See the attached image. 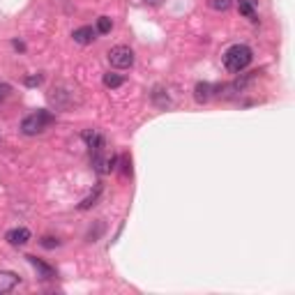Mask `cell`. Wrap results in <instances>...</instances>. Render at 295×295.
<instances>
[{
  "label": "cell",
  "mask_w": 295,
  "mask_h": 295,
  "mask_svg": "<svg viewBox=\"0 0 295 295\" xmlns=\"http://www.w3.org/2000/svg\"><path fill=\"white\" fill-rule=\"evenodd\" d=\"M41 247L55 249V247H60V240H58V238H51V235H46V238H41Z\"/></svg>",
  "instance_id": "cell-16"
},
{
  "label": "cell",
  "mask_w": 295,
  "mask_h": 295,
  "mask_svg": "<svg viewBox=\"0 0 295 295\" xmlns=\"http://www.w3.org/2000/svg\"><path fill=\"white\" fill-rule=\"evenodd\" d=\"M210 97H212V86L207 81H198L196 86H194V99H196L198 104L210 101Z\"/></svg>",
  "instance_id": "cell-7"
},
{
  "label": "cell",
  "mask_w": 295,
  "mask_h": 295,
  "mask_svg": "<svg viewBox=\"0 0 295 295\" xmlns=\"http://www.w3.org/2000/svg\"><path fill=\"white\" fill-rule=\"evenodd\" d=\"M53 115L49 113V111H35V113L26 115V118L21 120V132L26 134V136H37V134H41L46 127H49L51 122H53Z\"/></svg>",
  "instance_id": "cell-2"
},
{
  "label": "cell",
  "mask_w": 295,
  "mask_h": 295,
  "mask_svg": "<svg viewBox=\"0 0 295 295\" xmlns=\"http://www.w3.org/2000/svg\"><path fill=\"white\" fill-rule=\"evenodd\" d=\"M111 28H113V21H111L109 16H99V18H97V28H95V30L99 32V35H109Z\"/></svg>",
  "instance_id": "cell-13"
},
{
  "label": "cell",
  "mask_w": 295,
  "mask_h": 295,
  "mask_svg": "<svg viewBox=\"0 0 295 295\" xmlns=\"http://www.w3.org/2000/svg\"><path fill=\"white\" fill-rule=\"evenodd\" d=\"M39 83H41V76H39V74H37V76H28V78H26V86H39Z\"/></svg>",
  "instance_id": "cell-18"
},
{
  "label": "cell",
  "mask_w": 295,
  "mask_h": 295,
  "mask_svg": "<svg viewBox=\"0 0 295 295\" xmlns=\"http://www.w3.org/2000/svg\"><path fill=\"white\" fill-rule=\"evenodd\" d=\"M109 62L113 65L115 69H129L134 65V51L124 44L113 46V49L109 51Z\"/></svg>",
  "instance_id": "cell-3"
},
{
  "label": "cell",
  "mask_w": 295,
  "mask_h": 295,
  "mask_svg": "<svg viewBox=\"0 0 295 295\" xmlns=\"http://www.w3.org/2000/svg\"><path fill=\"white\" fill-rule=\"evenodd\" d=\"M72 37H74L76 44H90V41L97 37V30L92 26H81V28H76V30L72 32Z\"/></svg>",
  "instance_id": "cell-6"
},
{
  "label": "cell",
  "mask_w": 295,
  "mask_h": 295,
  "mask_svg": "<svg viewBox=\"0 0 295 295\" xmlns=\"http://www.w3.org/2000/svg\"><path fill=\"white\" fill-rule=\"evenodd\" d=\"M104 86L106 88H111V90H115V88H120L124 83V76H120V74H113V72H109V74H104Z\"/></svg>",
  "instance_id": "cell-11"
},
{
  "label": "cell",
  "mask_w": 295,
  "mask_h": 295,
  "mask_svg": "<svg viewBox=\"0 0 295 295\" xmlns=\"http://www.w3.org/2000/svg\"><path fill=\"white\" fill-rule=\"evenodd\" d=\"M256 7H258V0H238V9L244 18L249 21H256Z\"/></svg>",
  "instance_id": "cell-8"
},
{
  "label": "cell",
  "mask_w": 295,
  "mask_h": 295,
  "mask_svg": "<svg viewBox=\"0 0 295 295\" xmlns=\"http://www.w3.org/2000/svg\"><path fill=\"white\" fill-rule=\"evenodd\" d=\"M145 3H152V5H155V3H159V0H145Z\"/></svg>",
  "instance_id": "cell-19"
},
{
  "label": "cell",
  "mask_w": 295,
  "mask_h": 295,
  "mask_svg": "<svg viewBox=\"0 0 295 295\" xmlns=\"http://www.w3.org/2000/svg\"><path fill=\"white\" fill-rule=\"evenodd\" d=\"M9 92H12V86H9V83H0V101L7 99Z\"/></svg>",
  "instance_id": "cell-17"
},
{
  "label": "cell",
  "mask_w": 295,
  "mask_h": 295,
  "mask_svg": "<svg viewBox=\"0 0 295 295\" xmlns=\"http://www.w3.org/2000/svg\"><path fill=\"white\" fill-rule=\"evenodd\" d=\"M5 240H7L9 244H14V247H23V244L30 242V230L28 228H12V230H7Z\"/></svg>",
  "instance_id": "cell-5"
},
{
  "label": "cell",
  "mask_w": 295,
  "mask_h": 295,
  "mask_svg": "<svg viewBox=\"0 0 295 295\" xmlns=\"http://www.w3.org/2000/svg\"><path fill=\"white\" fill-rule=\"evenodd\" d=\"M120 166H122V175H124V178H127V175H132V157H129V155L120 157Z\"/></svg>",
  "instance_id": "cell-15"
},
{
  "label": "cell",
  "mask_w": 295,
  "mask_h": 295,
  "mask_svg": "<svg viewBox=\"0 0 295 295\" xmlns=\"http://www.w3.org/2000/svg\"><path fill=\"white\" fill-rule=\"evenodd\" d=\"M99 194H101V187H95V192H92L88 198H83V201L78 203V207H81V210H88V207L97 205V198H99Z\"/></svg>",
  "instance_id": "cell-12"
},
{
  "label": "cell",
  "mask_w": 295,
  "mask_h": 295,
  "mask_svg": "<svg viewBox=\"0 0 295 295\" xmlns=\"http://www.w3.org/2000/svg\"><path fill=\"white\" fill-rule=\"evenodd\" d=\"M18 284V277L14 272H0V293H7Z\"/></svg>",
  "instance_id": "cell-10"
},
{
  "label": "cell",
  "mask_w": 295,
  "mask_h": 295,
  "mask_svg": "<svg viewBox=\"0 0 295 295\" xmlns=\"http://www.w3.org/2000/svg\"><path fill=\"white\" fill-rule=\"evenodd\" d=\"M251 49L244 44H233L230 49H226L224 53V65L226 69H228L230 74H240L244 67H249V62H251Z\"/></svg>",
  "instance_id": "cell-1"
},
{
  "label": "cell",
  "mask_w": 295,
  "mask_h": 295,
  "mask_svg": "<svg viewBox=\"0 0 295 295\" xmlns=\"http://www.w3.org/2000/svg\"><path fill=\"white\" fill-rule=\"evenodd\" d=\"M26 258L30 261V265L39 272V277H44V279H53V277H55V270L51 265H46L44 261H39V258H35V256H26Z\"/></svg>",
  "instance_id": "cell-9"
},
{
  "label": "cell",
  "mask_w": 295,
  "mask_h": 295,
  "mask_svg": "<svg viewBox=\"0 0 295 295\" xmlns=\"http://www.w3.org/2000/svg\"><path fill=\"white\" fill-rule=\"evenodd\" d=\"M83 138H86V143H88V148H90L92 157L104 152L106 141H104V136H101L99 132H95V129H88V132H83Z\"/></svg>",
  "instance_id": "cell-4"
},
{
  "label": "cell",
  "mask_w": 295,
  "mask_h": 295,
  "mask_svg": "<svg viewBox=\"0 0 295 295\" xmlns=\"http://www.w3.org/2000/svg\"><path fill=\"white\" fill-rule=\"evenodd\" d=\"M230 3H233V0H210V7L215 9V12H226V9L230 7Z\"/></svg>",
  "instance_id": "cell-14"
}]
</instances>
